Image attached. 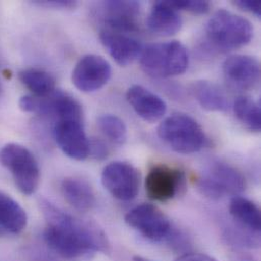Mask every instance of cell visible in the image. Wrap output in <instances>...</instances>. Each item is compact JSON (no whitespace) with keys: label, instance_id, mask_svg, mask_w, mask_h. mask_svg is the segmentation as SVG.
Listing matches in <instances>:
<instances>
[{"label":"cell","instance_id":"obj_14","mask_svg":"<svg viewBox=\"0 0 261 261\" xmlns=\"http://www.w3.org/2000/svg\"><path fill=\"white\" fill-rule=\"evenodd\" d=\"M99 38L109 55L120 66L130 65L141 54V44L129 34L103 28Z\"/></svg>","mask_w":261,"mask_h":261},{"label":"cell","instance_id":"obj_12","mask_svg":"<svg viewBox=\"0 0 261 261\" xmlns=\"http://www.w3.org/2000/svg\"><path fill=\"white\" fill-rule=\"evenodd\" d=\"M223 72L231 88L249 91L254 89L260 81V63L252 56L237 54L225 60Z\"/></svg>","mask_w":261,"mask_h":261},{"label":"cell","instance_id":"obj_11","mask_svg":"<svg viewBox=\"0 0 261 261\" xmlns=\"http://www.w3.org/2000/svg\"><path fill=\"white\" fill-rule=\"evenodd\" d=\"M54 139L64 154L75 161L90 156V139L83 121L57 120L53 127Z\"/></svg>","mask_w":261,"mask_h":261},{"label":"cell","instance_id":"obj_23","mask_svg":"<svg viewBox=\"0 0 261 261\" xmlns=\"http://www.w3.org/2000/svg\"><path fill=\"white\" fill-rule=\"evenodd\" d=\"M98 127L111 142L121 145L128 137V131L124 121L116 115L104 114L98 119Z\"/></svg>","mask_w":261,"mask_h":261},{"label":"cell","instance_id":"obj_5","mask_svg":"<svg viewBox=\"0 0 261 261\" xmlns=\"http://www.w3.org/2000/svg\"><path fill=\"white\" fill-rule=\"evenodd\" d=\"M0 164L11 174L18 190L34 194L40 185L41 171L33 152L18 143H7L0 149Z\"/></svg>","mask_w":261,"mask_h":261},{"label":"cell","instance_id":"obj_6","mask_svg":"<svg viewBox=\"0 0 261 261\" xmlns=\"http://www.w3.org/2000/svg\"><path fill=\"white\" fill-rule=\"evenodd\" d=\"M196 185L205 197L218 200L227 195L237 196L242 193L246 188V180L235 167L227 163L215 162L201 173Z\"/></svg>","mask_w":261,"mask_h":261},{"label":"cell","instance_id":"obj_9","mask_svg":"<svg viewBox=\"0 0 261 261\" xmlns=\"http://www.w3.org/2000/svg\"><path fill=\"white\" fill-rule=\"evenodd\" d=\"M110 63L102 56L88 54L83 56L72 70L71 81L83 93H94L106 86L111 79Z\"/></svg>","mask_w":261,"mask_h":261},{"label":"cell","instance_id":"obj_27","mask_svg":"<svg viewBox=\"0 0 261 261\" xmlns=\"http://www.w3.org/2000/svg\"><path fill=\"white\" fill-rule=\"evenodd\" d=\"M34 4H37L46 8H54V9H74L77 6L76 1L72 0H42V1H34Z\"/></svg>","mask_w":261,"mask_h":261},{"label":"cell","instance_id":"obj_22","mask_svg":"<svg viewBox=\"0 0 261 261\" xmlns=\"http://www.w3.org/2000/svg\"><path fill=\"white\" fill-rule=\"evenodd\" d=\"M234 113L241 124L252 132L261 129V111L258 102L250 97L241 96L236 99L233 105Z\"/></svg>","mask_w":261,"mask_h":261},{"label":"cell","instance_id":"obj_17","mask_svg":"<svg viewBox=\"0 0 261 261\" xmlns=\"http://www.w3.org/2000/svg\"><path fill=\"white\" fill-rule=\"evenodd\" d=\"M28 215L11 196L0 191V236L19 235L28 226Z\"/></svg>","mask_w":261,"mask_h":261},{"label":"cell","instance_id":"obj_3","mask_svg":"<svg viewBox=\"0 0 261 261\" xmlns=\"http://www.w3.org/2000/svg\"><path fill=\"white\" fill-rule=\"evenodd\" d=\"M205 33L207 40L214 47L229 51L249 44L254 31L248 19L226 9H221L207 21Z\"/></svg>","mask_w":261,"mask_h":261},{"label":"cell","instance_id":"obj_30","mask_svg":"<svg viewBox=\"0 0 261 261\" xmlns=\"http://www.w3.org/2000/svg\"><path fill=\"white\" fill-rule=\"evenodd\" d=\"M132 261H151L145 257H142V256H139V255H135L132 257Z\"/></svg>","mask_w":261,"mask_h":261},{"label":"cell","instance_id":"obj_15","mask_svg":"<svg viewBox=\"0 0 261 261\" xmlns=\"http://www.w3.org/2000/svg\"><path fill=\"white\" fill-rule=\"evenodd\" d=\"M126 99L136 115L149 123L160 121L167 112L165 101L139 85L131 86L127 90Z\"/></svg>","mask_w":261,"mask_h":261},{"label":"cell","instance_id":"obj_26","mask_svg":"<svg viewBox=\"0 0 261 261\" xmlns=\"http://www.w3.org/2000/svg\"><path fill=\"white\" fill-rule=\"evenodd\" d=\"M109 154L107 144L101 139H90V156L97 161L105 160Z\"/></svg>","mask_w":261,"mask_h":261},{"label":"cell","instance_id":"obj_29","mask_svg":"<svg viewBox=\"0 0 261 261\" xmlns=\"http://www.w3.org/2000/svg\"><path fill=\"white\" fill-rule=\"evenodd\" d=\"M175 261H218L215 257L204 253H186Z\"/></svg>","mask_w":261,"mask_h":261},{"label":"cell","instance_id":"obj_31","mask_svg":"<svg viewBox=\"0 0 261 261\" xmlns=\"http://www.w3.org/2000/svg\"><path fill=\"white\" fill-rule=\"evenodd\" d=\"M238 261H255L254 259H252L251 257H246V256H244V257H241V258H239Z\"/></svg>","mask_w":261,"mask_h":261},{"label":"cell","instance_id":"obj_1","mask_svg":"<svg viewBox=\"0 0 261 261\" xmlns=\"http://www.w3.org/2000/svg\"><path fill=\"white\" fill-rule=\"evenodd\" d=\"M40 207L47 223L44 241L59 257L81 260L91 259L98 252H110L107 236L96 225L75 219L45 199Z\"/></svg>","mask_w":261,"mask_h":261},{"label":"cell","instance_id":"obj_25","mask_svg":"<svg viewBox=\"0 0 261 261\" xmlns=\"http://www.w3.org/2000/svg\"><path fill=\"white\" fill-rule=\"evenodd\" d=\"M56 255L49 248H43L40 246H31L25 250L27 261H60Z\"/></svg>","mask_w":261,"mask_h":261},{"label":"cell","instance_id":"obj_18","mask_svg":"<svg viewBox=\"0 0 261 261\" xmlns=\"http://www.w3.org/2000/svg\"><path fill=\"white\" fill-rule=\"evenodd\" d=\"M61 192L64 199L76 211L87 213L96 205V195L92 186L85 180L67 177L61 183Z\"/></svg>","mask_w":261,"mask_h":261},{"label":"cell","instance_id":"obj_24","mask_svg":"<svg viewBox=\"0 0 261 261\" xmlns=\"http://www.w3.org/2000/svg\"><path fill=\"white\" fill-rule=\"evenodd\" d=\"M169 3L179 10H185L195 14H205L211 9V3L204 0H168Z\"/></svg>","mask_w":261,"mask_h":261},{"label":"cell","instance_id":"obj_8","mask_svg":"<svg viewBox=\"0 0 261 261\" xmlns=\"http://www.w3.org/2000/svg\"><path fill=\"white\" fill-rule=\"evenodd\" d=\"M104 188L116 199L129 201L139 191L140 174L130 163L116 161L108 164L102 171Z\"/></svg>","mask_w":261,"mask_h":261},{"label":"cell","instance_id":"obj_10","mask_svg":"<svg viewBox=\"0 0 261 261\" xmlns=\"http://www.w3.org/2000/svg\"><path fill=\"white\" fill-rule=\"evenodd\" d=\"M184 184V174L180 169L160 164L147 173L144 186L147 196L159 202L175 198Z\"/></svg>","mask_w":261,"mask_h":261},{"label":"cell","instance_id":"obj_21","mask_svg":"<svg viewBox=\"0 0 261 261\" xmlns=\"http://www.w3.org/2000/svg\"><path fill=\"white\" fill-rule=\"evenodd\" d=\"M20 83L36 97H47L56 91L55 79L46 70L25 68L18 73Z\"/></svg>","mask_w":261,"mask_h":261},{"label":"cell","instance_id":"obj_19","mask_svg":"<svg viewBox=\"0 0 261 261\" xmlns=\"http://www.w3.org/2000/svg\"><path fill=\"white\" fill-rule=\"evenodd\" d=\"M191 94L199 106L210 112H226L230 101L225 92L216 84L207 81H197L191 85Z\"/></svg>","mask_w":261,"mask_h":261},{"label":"cell","instance_id":"obj_16","mask_svg":"<svg viewBox=\"0 0 261 261\" xmlns=\"http://www.w3.org/2000/svg\"><path fill=\"white\" fill-rule=\"evenodd\" d=\"M146 25L154 35L171 37L180 32L182 18L179 11L174 8L168 0L156 1L147 15Z\"/></svg>","mask_w":261,"mask_h":261},{"label":"cell","instance_id":"obj_2","mask_svg":"<svg viewBox=\"0 0 261 261\" xmlns=\"http://www.w3.org/2000/svg\"><path fill=\"white\" fill-rule=\"evenodd\" d=\"M139 57L141 69L155 79L180 75L189 64L187 49L178 41L150 44L142 49Z\"/></svg>","mask_w":261,"mask_h":261},{"label":"cell","instance_id":"obj_7","mask_svg":"<svg viewBox=\"0 0 261 261\" xmlns=\"http://www.w3.org/2000/svg\"><path fill=\"white\" fill-rule=\"evenodd\" d=\"M125 223L151 242L168 239L173 231L172 223L167 215L150 203H141L133 207L126 214Z\"/></svg>","mask_w":261,"mask_h":261},{"label":"cell","instance_id":"obj_13","mask_svg":"<svg viewBox=\"0 0 261 261\" xmlns=\"http://www.w3.org/2000/svg\"><path fill=\"white\" fill-rule=\"evenodd\" d=\"M104 28L129 34L138 30L140 4L136 1H106L102 4Z\"/></svg>","mask_w":261,"mask_h":261},{"label":"cell","instance_id":"obj_4","mask_svg":"<svg viewBox=\"0 0 261 261\" xmlns=\"http://www.w3.org/2000/svg\"><path fill=\"white\" fill-rule=\"evenodd\" d=\"M158 135L171 149L182 154L201 150L207 141L199 123L186 114H173L163 120L158 127Z\"/></svg>","mask_w":261,"mask_h":261},{"label":"cell","instance_id":"obj_20","mask_svg":"<svg viewBox=\"0 0 261 261\" xmlns=\"http://www.w3.org/2000/svg\"><path fill=\"white\" fill-rule=\"evenodd\" d=\"M230 214L242 228L252 234H260V210L252 200L239 195L234 196L230 202Z\"/></svg>","mask_w":261,"mask_h":261},{"label":"cell","instance_id":"obj_28","mask_svg":"<svg viewBox=\"0 0 261 261\" xmlns=\"http://www.w3.org/2000/svg\"><path fill=\"white\" fill-rule=\"evenodd\" d=\"M233 4L246 12L253 13L258 17L261 16V5L258 0H236L233 1Z\"/></svg>","mask_w":261,"mask_h":261}]
</instances>
